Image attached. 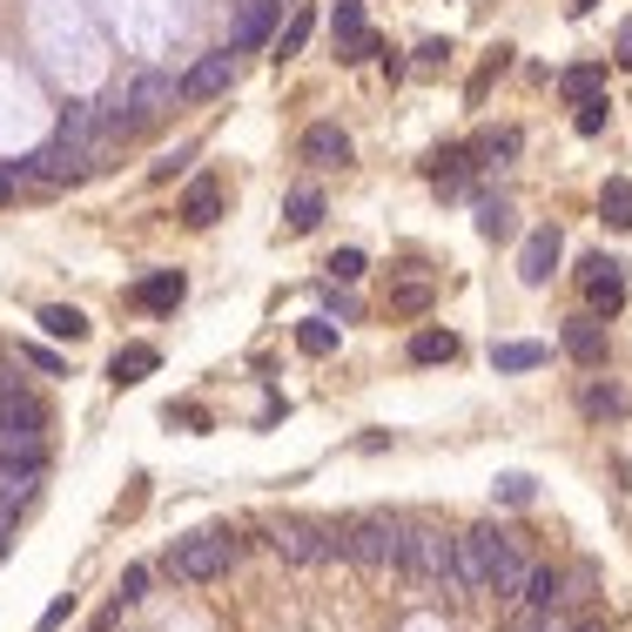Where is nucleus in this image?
<instances>
[{"label": "nucleus", "instance_id": "4", "mask_svg": "<svg viewBox=\"0 0 632 632\" xmlns=\"http://www.w3.org/2000/svg\"><path fill=\"white\" fill-rule=\"evenodd\" d=\"M451 539H458V532H438V524H404L397 578H410V586H444V592H451Z\"/></svg>", "mask_w": 632, "mask_h": 632}, {"label": "nucleus", "instance_id": "5", "mask_svg": "<svg viewBox=\"0 0 632 632\" xmlns=\"http://www.w3.org/2000/svg\"><path fill=\"white\" fill-rule=\"evenodd\" d=\"M270 552L283 565H330V558H343V532L316 518H283V524H270Z\"/></svg>", "mask_w": 632, "mask_h": 632}, {"label": "nucleus", "instance_id": "7", "mask_svg": "<svg viewBox=\"0 0 632 632\" xmlns=\"http://www.w3.org/2000/svg\"><path fill=\"white\" fill-rule=\"evenodd\" d=\"M176 101H182V88L169 81V75H135L128 88H122V109H128V128H148V122H162L169 109H176Z\"/></svg>", "mask_w": 632, "mask_h": 632}, {"label": "nucleus", "instance_id": "27", "mask_svg": "<svg viewBox=\"0 0 632 632\" xmlns=\"http://www.w3.org/2000/svg\"><path fill=\"white\" fill-rule=\"evenodd\" d=\"M41 330H55V337L75 343V337H88V316H81L75 303H47V309H41Z\"/></svg>", "mask_w": 632, "mask_h": 632}, {"label": "nucleus", "instance_id": "32", "mask_svg": "<svg viewBox=\"0 0 632 632\" xmlns=\"http://www.w3.org/2000/svg\"><path fill=\"white\" fill-rule=\"evenodd\" d=\"M363 270H371V262H363V249H337V256H330V276H337V283H357Z\"/></svg>", "mask_w": 632, "mask_h": 632}, {"label": "nucleus", "instance_id": "33", "mask_svg": "<svg viewBox=\"0 0 632 632\" xmlns=\"http://www.w3.org/2000/svg\"><path fill=\"white\" fill-rule=\"evenodd\" d=\"M606 115H612V109H606V94L578 101V135H599V128H606Z\"/></svg>", "mask_w": 632, "mask_h": 632}, {"label": "nucleus", "instance_id": "34", "mask_svg": "<svg viewBox=\"0 0 632 632\" xmlns=\"http://www.w3.org/2000/svg\"><path fill=\"white\" fill-rule=\"evenodd\" d=\"M135 599H148V565H128L122 572V606H135Z\"/></svg>", "mask_w": 632, "mask_h": 632}, {"label": "nucleus", "instance_id": "26", "mask_svg": "<svg viewBox=\"0 0 632 632\" xmlns=\"http://www.w3.org/2000/svg\"><path fill=\"white\" fill-rule=\"evenodd\" d=\"M599 88H606V68H565L558 75V94L572 101V109H578V101H592Z\"/></svg>", "mask_w": 632, "mask_h": 632}, {"label": "nucleus", "instance_id": "37", "mask_svg": "<svg viewBox=\"0 0 632 632\" xmlns=\"http://www.w3.org/2000/svg\"><path fill=\"white\" fill-rule=\"evenodd\" d=\"M565 632H606V619L599 612H578V619H565Z\"/></svg>", "mask_w": 632, "mask_h": 632}, {"label": "nucleus", "instance_id": "39", "mask_svg": "<svg viewBox=\"0 0 632 632\" xmlns=\"http://www.w3.org/2000/svg\"><path fill=\"white\" fill-rule=\"evenodd\" d=\"M599 8V0H572V14H592Z\"/></svg>", "mask_w": 632, "mask_h": 632}, {"label": "nucleus", "instance_id": "38", "mask_svg": "<svg viewBox=\"0 0 632 632\" xmlns=\"http://www.w3.org/2000/svg\"><path fill=\"white\" fill-rule=\"evenodd\" d=\"M8 545H14V511H0V558H8Z\"/></svg>", "mask_w": 632, "mask_h": 632}, {"label": "nucleus", "instance_id": "25", "mask_svg": "<svg viewBox=\"0 0 632 632\" xmlns=\"http://www.w3.org/2000/svg\"><path fill=\"white\" fill-rule=\"evenodd\" d=\"M599 216H606L612 229H632V182H619V176H612V182L599 189Z\"/></svg>", "mask_w": 632, "mask_h": 632}, {"label": "nucleus", "instance_id": "2", "mask_svg": "<svg viewBox=\"0 0 632 632\" xmlns=\"http://www.w3.org/2000/svg\"><path fill=\"white\" fill-rule=\"evenodd\" d=\"M404 524L397 511H357L343 518L337 532H343V558L350 565H371V572H397V552H404Z\"/></svg>", "mask_w": 632, "mask_h": 632}, {"label": "nucleus", "instance_id": "18", "mask_svg": "<svg viewBox=\"0 0 632 632\" xmlns=\"http://www.w3.org/2000/svg\"><path fill=\"white\" fill-rule=\"evenodd\" d=\"M283 14V0H242V14H236V34H229V47H256L262 34H270V21Z\"/></svg>", "mask_w": 632, "mask_h": 632}, {"label": "nucleus", "instance_id": "15", "mask_svg": "<svg viewBox=\"0 0 632 632\" xmlns=\"http://www.w3.org/2000/svg\"><path fill=\"white\" fill-rule=\"evenodd\" d=\"M518 606H524V612H558V606H565V572H558V565H532V572H524Z\"/></svg>", "mask_w": 632, "mask_h": 632}, {"label": "nucleus", "instance_id": "35", "mask_svg": "<svg viewBox=\"0 0 632 632\" xmlns=\"http://www.w3.org/2000/svg\"><path fill=\"white\" fill-rule=\"evenodd\" d=\"M444 55H451V47H444V41H425V47H417V68H425V75H431V68H444Z\"/></svg>", "mask_w": 632, "mask_h": 632}, {"label": "nucleus", "instance_id": "14", "mask_svg": "<svg viewBox=\"0 0 632 632\" xmlns=\"http://www.w3.org/2000/svg\"><path fill=\"white\" fill-rule=\"evenodd\" d=\"M552 270H558V229L545 223V229H532V236H524V256H518V276L532 283V290H545V283H552Z\"/></svg>", "mask_w": 632, "mask_h": 632}, {"label": "nucleus", "instance_id": "17", "mask_svg": "<svg viewBox=\"0 0 632 632\" xmlns=\"http://www.w3.org/2000/svg\"><path fill=\"white\" fill-rule=\"evenodd\" d=\"M431 296H438V290H431V276H417V270H410V276H397V283H391L384 309H391V316H425V309H431Z\"/></svg>", "mask_w": 632, "mask_h": 632}, {"label": "nucleus", "instance_id": "8", "mask_svg": "<svg viewBox=\"0 0 632 632\" xmlns=\"http://www.w3.org/2000/svg\"><path fill=\"white\" fill-rule=\"evenodd\" d=\"M330 34H337V61H371L377 55V34H371V21H363V0H337Z\"/></svg>", "mask_w": 632, "mask_h": 632}, {"label": "nucleus", "instance_id": "13", "mask_svg": "<svg viewBox=\"0 0 632 632\" xmlns=\"http://www.w3.org/2000/svg\"><path fill=\"white\" fill-rule=\"evenodd\" d=\"M558 343H565V357H572V363H586V371H599V363H606V324H599L592 309H586V316H565Z\"/></svg>", "mask_w": 632, "mask_h": 632}, {"label": "nucleus", "instance_id": "1", "mask_svg": "<svg viewBox=\"0 0 632 632\" xmlns=\"http://www.w3.org/2000/svg\"><path fill=\"white\" fill-rule=\"evenodd\" d=\"M47 464V404L27 391L0 397V471H41Z\"/></svg>", "mask_w": 632, "mask_h": 632}, {"label": "nucleus", "instance_id": "28", "mask_svg": "<svg viewBox=\"0 0 632 632\" xmlns=\"http://www.w3.org/2000/svg\"><path fill=\"white\" fill-rule=\"evenodd\" d=\"M0 511H21V505H34V492H41V471H0Z\"/></svg>", "mask_w": 632, "mask_h": 632}, {"label": "nucleus", "instance_id": "6", "mask_svg": "<svg viewBox=\"0 0 632 632\" xmlns=\"http://www.w3.org/2000/svg\"><path fill=\"white\" fill-rule=\"evenodd\" d=\"M492 545H498V524H471V532L451 539V599L492 592Z\"/></svg>", "mask_w": 632, "mask_h": 632}, {"label": "nucleus", "instance_id": "3", "mask_svg": "<svg viewBox=\"0 0 632 632\" xmlns=\"http://www.w3.org/2000/svg\"><path fill=\"white\" fill-rule=\"evenodd\" d=\"M236 558H242L236 532H195V539H176V545H169L162 572L182 578V586H216V578H223Z\"/></svg>", "mask_w": 632, "mask_h": 632}, {"label": "nucleus", "instance_id": "9", "mask_svg": "<svg viewBox=\"0 0 632 632\" xmlns=\"http://www.w3.org/2000/svg\"><path fill=\"white\" fill-rule=\"evenodd\" d=\"M578 283H586V303H592L599 324H606V316H619V303H625V270H619L612 256H586Z\"/></svg>", "mask_w": 632, "mask_h": 632}, {"label": "nucleus", "instance_id": "11", "mask_svg": "<svg viewBox=\"0 0 632 632\" xmlns=\"http://www.w3.org/2000/svg\"><path fill=\"white\" fill-rule=\"evenodd\" d=\"M524 572H532V558H524L518 532H505V524H498V545H492V592H498V599H518V592H524Z\"/></svg>", "mask_w": 632, "mask_h": 632}, {"label": "nucleus", "instance_id": "20", "mask_svg": "<svg viewBox=\"0 0 632 632\" xmlns=\"http://www.w3.org/2000/svg\"><path fill=\"white\" fill-rule=\"evenodd\" d=\"M182 290H189V283H182L176 270H155V276H142V283H135V303H142V309H176V303H182Z\"/></svg>", "mask_w": 632, "mask_h": 632}, {"label": "nucleus", "instance_id": "40", "mask_svg": "<svg viewBox=\"0 0 632 632\" xmlns=\"http://www.w3.org/2000/svg\"><path fill=\"white\" fill-rule=\"evenodd\" d=\"M0 202H14V182H8V176H0Z\"/></svg>", "mask_w": 632, "mask_h": 632}, {"label": "nucleus", "instance_id": "23", "mask_svg": "<svg viewBox=\"0 0 632 632\" xmlns=\"http://www.w3.org/2000/svg\"><path fill=\"white\" fill-rule=\"evenodd\" d=\"M309 34H316V8H296V14H290V27L276 34V61H296L303 47H309Z\"/></svg>", "mask_w": 632, "mask_h": 632}, {"label": "nucleus", "instance_id": "21", "mask_svg": "<svg viewBox=\"0 0 632 632\" xmlns=\"http://www.w3.org/2000/svg\"><path fill=\"white\" fill-rule=\"evenodd\" d=\"M283 223H290V236H309L316 223H324V195H316V189H290Z\"/></svg>", "mask_w": 632, "mask_h": 632}, {"label": "nucleus", "instance_id": "24", "mask_svg": "<svg viewBox=\"0 0 632 632\" xmlns=\"http://www.w3.org/2000/svg\"><path fill=\"white\" fill-rule=\"evenodd\" d=\"M458 357V337L451 330H417L410 337V363H451Z\"/></svg>", "mask_w": 632, "mask_h": 632}, {"label": "nucleus", "instance_id": "36", "mask_svg": "<svg viewBox=\"0 0 632 632\" xmlns=\"http://www.w3.org/2000/svg\"><path fill=\"white\" fill-rule=\"evenodd\" d=\"M612 55H619V68H632V14L619 21V41H612Z\"/></svg>", "mask_w": 632, "mask_h": 632}, {"label": "nucleus", "instance_id": "31", "mask_svg": "<svg viewBox=\"0 0 632 632\" xmlns=\"http://www.w3.org/2000/svg\"><path fill=\"white\" fill-rule=\"evenodd\" d=\"M296 343H303V357H330V350H337V330H330V324H303Z\"/></svg>", "mask_w": 632, "mask_h": 632}, {"label": "nucleus", "instance_id": "22", "mask_svg": "<svg viewBox=\"0 0 632 632\" xmlns=\"http://www.w3.org/2000/svg\"><path fill=\"white\" fill-rule=\"evenodd\" d=\"M578 410H586L592 425H606V417H625V391H612V384H586V391H578Z\"/></svg>", "mask_w": 632, "mask_h": 632}, {"label": "nucleus", "instance_id": "19", "mask_svg": "<svg viewBox=\"0 0 632 632\" xmlns=\"http://www.w3.org/2000/svg\"><path fill=\"white\" fill-rule=\"evenodd\" d=\"M155 363H162V350H155V343H122V350H115V363H109V377L128 391V384H142V377L155 371Z\"/></svg>", "mask_w": 632, "mask_h": 632}, {"label": "nucleus", "instance_id": "16", "mask_svg": "<svg viewBox=\"0 0 632 632\" xmlns=\"http://www.w3.org/2000/svg\"><path fill=\"white\" fill-rule=\"evenodd\" d=\"M216 216H223V182H216V176H195L189 195H182V223H189V229H208Z\"/></svg>", "mask_w": 632, "mask_h": 632}, {"label": "nucleus", "instance_id": "29", "mask_svg": "<svg viewBox=\"0 0 632 632\" xmlns=\"http://www.w3.org/2000/svg\"><path fill=\"white\" fill-rule=\"evenodd\" d=\"M492 363H498V371H539L545 350H539V343H498V350H492Z\"/></svg>", "mask_w": 632, "mask_h": 632}, {"label": "nucleus", "instance_id": "30", "mask_svg": "<svg viewBox=\"0 0 632 632\" xmlns=\"http://www.w3.org/2000/svg\"><path fill=\"white\" fill-rule=\"evenodd\" d=\"M464 176H471V148H451L431 162V182H464Z\"/></svg>", "mask_w": 632, "mask_h": 632}, {"label": "nucleus", "instance_id": "10", "mask_svg": "<svg viewBox=\"0 0 632 632\" xmlns=\"http://www.w3.org/2000/svg\"><path fill=\"white\" fill-rule=\"evenodd\" d=\"M229 81H236V61H229V47H216V55H202L176 88H182V101H216V94H229Z\"/></svg>", "mask_w": 632, "mask_h": 632}, {"label": "nucleus", "instance_id": "12", "mask_svg": "<svg viewBox=\"0 0 632 632\" xmlns=\"http://www.w3.org/2000/svg\"><path fill=\"white\" fill-rule=\"evenodd\" d=\"M296 155H303L309 169H343V162H350V135H343L337 122H309L303 142H296Z\"/></svg>", "mask_w": 632, "mask_h": 632}]
</instances>
